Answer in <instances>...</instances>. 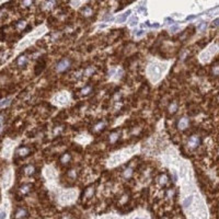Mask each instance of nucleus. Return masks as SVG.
<instances>
[{
    "label": "nucleus",
    "mask_w": 219,
    "mask_h": 219,
    "mask_svg": "<svg viewBox=\"0 0 219 219\" xmlns=\"http://www.w3.org/2000/svg\"><path fill=\"white\" fill-rule=\"evenodd\" d=\"M166 65H151L150 67H149V74L151 75L152 77V80L153 81H157L159 80V78H160V76L162 74V71L163 70H166Z\"/></svg>",
    "instance_id": "nucleus-1"
},
{
    "label": "nucleus",
    "mask_w": 219,
    "mask_h": 219,
    "mask_svg": "<svg viewBox=\"0 0 219 219\" xmlns=\"http://www.w3.org/2000/svg\"><path fill=\"white\" fill-rule=\"evenodd\" d=\"M69 67V61L68 59H62L61 61L58 62V65H57V71H64V70H66V69Z\"/></svg>",
    "instance_id": "nucleus-2"
},
{
    "label": "nucleus",
    "mask_w": 219,
    "mask_h": 219,
    "mask_svg": "<svg viewBox=\"0 0 219 219\" xmlns=\"http://www.w3.org/2000/svg\"><path fill=\"white\" fill-rule=\"evenodd\" d=\"M14 215H15L14 217L16 219H22V218H24L26 215H28V212H26L24 208H19V209L15 212Z\"/></svg>",
    "instance_id": "nucleus-3"
},
{
    "label": "nucleus",
    "mask_w": 219,
    "mask_h": 219,
    "mask_svg": "<svg viewBox=\"0 0 219 219\" xmlns=\"http://www.w3.org/2000/svg\"><path fill=\"white\" fill-rule=\"evenodd\" d=\"M11 179H12L11 171H8L7 174L5 175V180H3V185H5V187H8V186L11 184Z\"/></svg>",
    "instance_id": "nucleus-4"
},
{
    "label": "nucleus",
    "mask_w": 219,
    "mask_h": 219,
    "mask_svg": "<svg viewBox=\"0 0 219 219\" xmlns=\"http://www.w3.org/2000/svg\"><path fill=\"white\" fill-rule=\"evenodd\" d=\"M130 10H128V11H126L124 14H122V15H118V18L116 19V21L117 22H120V23H122V22H125V20L127 19V16H129V14H130Z\"/></svg>",
    "instance_id": "nucleus-5"
},
{
    "label": "nucleus",
    "mask_w": 219,
    "mask_h": 219,
    "mask_svg": "<svg viewBox=\"0 0 219 219\" xmlns=\"http://www.w3.org/2000/svg\"><path fill=\"white\" fill-rule=\"evenodd\" d=\"M189 169H187V166H185V164H183V166H181V168H180V175H181V178H185L186 176V174L189 173V171H187Z\"/></svg>",
    "instance_id": "nucleus-6"
},
{
    "label": "nucleus",
    "mask_w": 219,
    "mask_h": 219,
    "mask_svg": "<svg viewBox=\"0 0 219 219\" xmlns=\"http://www.w3.org/2000/svg\"><path fill=\"white\" fill-rule=\"evenodd\" d=\"M198 144H199V139H198V137L197 136L191 137V139H189V145H191L192 147H196Z\"/></svg>",
    "instance_id": "nucleus-7"
},
{
    "label": "nucleus",
    "mask_w": 219,
    "mask_h": 219,
    "mask_svg": "<svg viewBox=\"0 0 219 219\" xmlns=\"http://www.w3.org/2000/svg\"><path fill=\"white\" fill-rule=\"evenodd\" d=\"M192 202H193V196H192V195H189V196H187L185 199H184V202H183V206H184L185 208H187L189 206H191Z\"/></svg>",
    "instance_id": "nucleus-8"
},
{
    "label": "nucleus",
    "mask_w": 219,
    "mask_h": 219,
    "mask_svg": "<svg viewBox=\"0 0 219 219\" xmlns=\"http://www.w3.org/2000/svg\"><path fill=\"white\" fill-rule=\"evenodd\" d=\"M187 125H189V121H187V118H182L180 123H179V127L181 129H184L187 127Z\"/></svg>",
    "instance_id": "nucleus-9"
},
{
    "label": "nucleus",
    "mask_w": 219,
    "mask_h": 219,
    "mask_svg": "<svg viewBox=\"0 0 219 219\" xmlns=\"http://www.w3.org/2000/svg\"><path fill=\"white\" fill-rule=\"evenodd\" d=\"M57 99L59 100V101H58V103H59V104H64V103H66V102H67L68 97H67L66 94H61V95H58V98Z\"/></svg>",
    "instance_id": "nucleus-10"
},
{
    "label": "nucleus",
    "mask_w": 219,
    "mask_h": 219,
    "mask_svg": "<svg viewBox=\"0 0 219 219\" xmlns=\"http://www.w3.org/2000/svg\"><path fill=\"white\" fill-rule=\"evenodd\" d=\"M26 62H28V59H26L25 56H21V57L18 59V65H19V66H25Z\"/></svg>",
    "instance_id": "nucleus-11"
},
{
    "label": "nucleus",
    "mask_w": 219,
    "mask_h": 219,
    "mask_svg": "<svg viewBox=\"0 0 219 219\" xmlns=\"http://www.w3.org/2000/svg\"><path fill=\"white\" fill-rule=\"evenodd\" d=\"M18 153H19L20 156H25V155H28V153H29V148L23 147V148H21L20 150L18 151Z\"/></svg>",
    "instance_id": "nucleus-12"
},
{
    "label": "nucleus",
    "mask_w": 219,
    "mask_h": 219,
    "mask_svg": "<svg viewBox=\"0 0 219 219\" xmlns=\"http://www.w3.org/2000/svg\"><path fill=\"white\" fill-rule=\"evenodd\" d=\"M8 104H10V99H5L2 100V102H0V109L3 106H7Z\"/></svg>",
    "instance_id": "nucleus-13"
},
{
    "label": "nucleus",
    "mask_w": 219,
    "mask_h": 219,
    "mask_svg": "<svg viewBox=\"0 0 219 219\" xmlns=\"http://www.w3.org/2000/svg\"><path fill=\"white\" fill-rule=\"evenodd\" d=\"M25 172L28 174H33L34 173V166H29L26 169H25Z\"/></svg>",
    "instance_id": "nucleus-14"
},
{
    "label": "nucleus",
    "mask_w": 219,
    "mask_h": 219,
    "mask_svg": "<svg viewBox=\"0 0 219 219\" xmlns=\"http://www.w3.org/2000/svg\"><path fill=\"white\" fill-rule=\"evenodd\" d=\"M29 191H30V185H25V186H22V187H21V193H22V194H26Z\"/></svg>",
    "instance_id": "nucleus-15"
},
{
    "label": "nucleus",
    "mask_w": 219,
    "mask_h": 219,
    "mask_svg": "<svg viewBox=\"0 0 219 219\" xmlns=\"http://www.w3.org/2000/svg\"><path fill=\"white\" fill-rule=\"evenodd\" d=\"M137 22H138V18H136V16H133V18L129 20V24H130V25H136Z\"/></svg>",
    "instance_id": "nucleus-16"
},
{
    "label": "nucleus",
    "mask_w": 219,
    "mask_h": 219,
    "mask_svg": "<svg viewBox=\"0 0 219 219\" xmlns=\"http://www.w3.org/2000/svg\"><path fill=\"white\" fill-rule=\"evenodd\" d=\"M206 28H207V22H205V21L201 25H198V30L199 31H204Z\"/></svg>",
    "instance_id": "nucleus-17"
},
{
    "label": "nucleus",
    "mask_w": 219,
    "mask_h": 219,
    "mask_svg": "<svg viewBox=\"0 0 219 219\" xmlns=\"http://www.w3.org/2000/svg\"><path fill=\"white\" fill-rule=\"evenodd\" d=\"M166 182H168V178H166L164 174H163L162 176H160V183H161V184H166Z\"/></svg>",
    "instance_id": "nucleus-18"
},
{
    "label": "nucleus",
    "mask_w": 219,
    "mask_h": 219,
    "mask_svg": "<svg viewBox=\"0 0 219 219\" xmlns=\"http://www.w3.org/2000/svg\"><path fill=\"white\" fill-rule=\"evenodd\" d=\"M7 218V212L5 210H1L0 212V219H6Z\"/></svg>",
    "instance_id": "nucleus-19"
},
{
    "label": "nucleus",
    "mask_w": 219,
    "mask_h": 219,
    "mask_svg": "<svg viewBox=\"0 0 219 219\" xmlns=\"http://www.w3.org/2000/svg\"><path fill=\"white\" fill-rule=\"evenodd\" d=\"M24 26H25V22H24V21H20V22L18 23V28H19V29H23Z\"/></svg>",
    "instance_id": "nucleus-20"
},
{
    "label": "nucleus",
    "mask_w": 219,
    "mask_h": 219,
    "mask_svg": "<svg viewBox=\"0 0 219 219\" xmlns=\"http://www.w3.org/2000/svg\"><path fill=\"white\" fill-rule=\"evenodd\" d=\"M176 107H178L176 104H172V105L170 106V112H174V111L176 110Z\"/></svg>",
    "instance_id": "nucleus-21"
},
{
    "label": "nucleus",
    "mask_w": 219,
    "mask_h": 219,
    "mask_svg": "<svg viewBox=\"0 0 219 219\" xmlns=\"http://www.w3.org/2000/svg\"><path fill=\"white\" fill-rule=\"evenodd\" d=\"M166 23H168V24H172V23L174 22L173 19H170V18H166Z\"/></svg>",
    "instance_id": "nucleus-22"
},
{
    "label": "nucleus",
    "mask_w": 219,
    "mask_h": 219,
    "mask_svg": "<svg viewBox=\"0 0 219 219\" xmlns=\"http://www.w3.org/2000/svg\"><path fill=\"white\" fill-rule=\"evenodd\" d=\"M143 34H145V31L144 30H139V32H137V33H136L137 36H141Z\"/></svg>",
    "instance_id": "nucleus-23"
},
{
    "label": "nucleus",
    "mask_w": 219,
    "mask_h": 219,
    "mask_svg": "<svg viewBox=\"0 0 219 219\" xmlns=\"http://www.w3.org/2000/svg\"><path fill=\"white\" fill-rule=\"evenodd\" d=\"M130 174H132V170H130V169L126 170V172H125V176H130Z\"/></svg>",
    "instance_id": "nucleus-24"
},
{
    "label": "nucleus",
    "mask_w": 219,
    "mask_h": 219,
    "mask_svg": "<svg viewBox=\"0 0 219 219\" xmlns=\"http://www.w3.org/2000/svg\"><path fill=\"white\" fill-rule=\"evenodd\" d=\"M195 18H196V15H189V16L186 18V20L189 21V20H193V19H195Z\"/></svg>",
    "instance_id": "nucleus-25"
},
{
    "label": "nucleus",
    "mask_w": 219,
    "mask_h": 219,
    "mask_svg": "<svg viewBox=\"0 0 219 219\" xmlns=\"http://www.w3.org/2000/svg\"><path fill=\"white\" fill-rule=\"evenodd\" d=\"M69 160V156H64V158H62V162H65V161H68Z\"/></svg>",
    "instance_id": "nucleus-26"
},
{
    "label": "nucleus",
    "mask_w": 219,
    "mask_h": 219,
    "mask_svg": "<svg viewBox=\"0 0 219 219\" xmlns=\"http://www.w3.org/2000/svg\"><path fill=\"white\" fill-rule=\"evenodd\" d=\"M214 25H216V26L218 25V19H216V20L214 21Z\"/></svg>",
    "instance_id": "nucleus-27"
},
{
    "label": "nucleus",
    "mask_w": 219,
    "mask_h": 219,
    "mask_svg": "<svg viewBox=\"0 0 219 219\" xmlns=\"http://www.w3.org/2000/svg\"><path fill=\"white\" fill-rule=\"evenodd\" d=\"M176 30H178V26H173V28L171 29V31H172V32H175Z\"/></svg>",
    "instance_id": "nucleus-28"
},
{
    "label": "nucleus",
    "mask_w": 219,
    "mask_h": 219,
    "mask_svg": "<svg viewBox=\"0 0 219 219\" xmlns=\"http://www.w3.org/2000/svg\"><path fill=\"white\" fill-rule=\"evenodd\" d=\"M135 219H140V218H138V217H137V218H135Z\"/></svg>",
    "instance_id": "nucleus-29"
}]
</instances>
